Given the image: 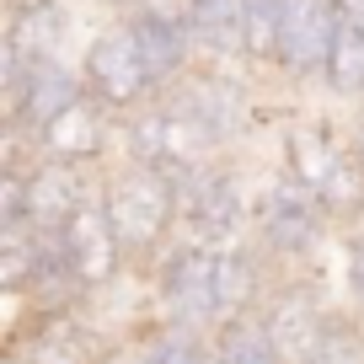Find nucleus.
I'll return each mask as SVG.
<instances>
[{"label":"nucleus","instance_id":"obj_9","mask_svg":"<svg viewBox=\"0 0 364 364\" xmlns=\"http://www.w3.org/2000/svg\"><path fill=\"white\" fill-rule=\"evenodd\" d=\"M338 38V0H284L279 6V59L273 80L284 91H311L321 86Z\"/></svg>","mask_w":364,"mask_h":364},{"label":"nucleus","instance_id":"obj_16","mask_svg":"<svg viewBox=\"0 0 364 364\" xmlns=\"http://www.w3.org/2000/svg\"><path fill=\"white\" fill-rule=\"evenodd\" d=\"M215 364H284V359H279V348H273L262 316L247 311V316L220 321L215 327Z\"/></svg>","mask_w":364,"mask_h":364},{"label":"nucleus","instance_id":"obj_22","mask_svg":"<svg viewBox=\"0 0 364 364\" xmlns=\"http://www.w3.org/2000/svg\"><path fill=\"white\" fill-rule=\"evenodd\" d=\"M97 6H102L107 16H129V11H139L145 0H97Z\"/></svg>","mask_w":364,"mask_h":364},{"label":"nucleus","instance_id":"obj_3","mask_svg":"<svg viewBox=\"0 0 364 364\" xmlns=\"http://www.w3.org/2000/svg\"><path fill=\"white\" fill-rule=\"evenodd\" d=\"M338 236V225L327 220L321 198L311 193L300 177H289L279 161L257 171V193H252V241L262 247V257L273 262V273H306L316 268L321 247Z\"/></svg>","mask_w":364,"mask_h":364},{"label":"nucleus","instance_id":"obj_18","mask_svg":"<svg viewBox=\"0 0 364 364\" xmlns=\"http://www.w3.org/2000/svg\"><path fill=\"white\" fill-rule=\"evenodd\" d=\"M306 364H364V316L359 311H338L321 338V348Z\"/></svg>","mask_w":364,"mask_h":364},{"label":"nucleus","instance_id":"obj_13","mask_svg":"<svg viewBox=\"0 0 364 364\" xmlns=\"http://www.w3.org/2000/svg\"><path fill=\"white\" fill-rule=\"evenodd\" d=\"M75 97H86L80 59H43V65L22 70V80L0 86L6 134H38V129H43L48 118H59Z\"/></svg>","mask_w":364,"mask_h":364},{"label":"nucleus","instance_id":"obj_7","mask_svg":"<svg viewBox=\"0 0 364 364\" xmlns=\"http://www.w3.org/2000/svg\"><path fill=\"white\" fill-rule=\"evenodd\" d=\"M215 262L220 247L204 241H177L150 273V311L171 327H204L215 332Z\"/></svg>","mask_w":364,"mask_h":364},{"label":"nucleus","instance_id":"obj_17","mask_svg":"<svg viewBox=\"0 0 364 364\" xmlns=\"http://www.w3.org/2000/svg\"><path fill=\"white\" fill-rule=\"evenodd\" d=\"M247 6V70L273 80V59H279V6L284 0H241Z\"/></svg>","mask_w":364,"mask_h":364},{"label":"nucleus","instance_id":"obj_10","mask_svg":"<svg viewBox=\"0 0 364 364\" xmlns=\"http://www.w3.org/2000/svg\"><path fill=\"white\" fill-rule=\"evenodd\" d=\"M59 247H65V257H70V273H75L86 306H97V300L113 295L124 279H134L129 262H124V247H118V236H113V220H107V209H102V193H91L86 204L59 225Z\"/></svg>","mask_w":364,"mask_h":364},{"label":"nucleus","instance_id":"obj_12","mask_svg":"<svg viewBox=\"0 0 364 364\" xmlns=\"http://www.w3.org/2000/svg\"><path fill=\"white\" fill-rule=\"evenodd\" d=\"M27 145L48 161H70V166H91L102 171L118 156V118L107 113L97 97H75L59 118H48L38 134H27Z\"/></svg>","mask_w":364,"mask_h":364},{"label":"nucleus","instance_id":"obj_21","mask_svg":"<svg viewBox=\"0 0 364 364\" xmlns=\"http://www.w3.org/2000/svg\"><path fill=\"white\" fill-rule=\"evenodd\" d=\"M348 139H353V150H359V161H364V107H353V118H348Z\"/></svg>","mask_w":364,"mask_h":364},{"label":"nucleus","instance_id":"obj_1","mask_svg":"<svg viewBox=\"0 0 364 364\" xmlns=\"http://www.w3.org/2000/svg\"><path fill=\"white\" fill-rule=\"evenodd\" d=\"M97 193L102 209L113 220V236L124 247V262L139 284H150L156 262L177 247L182 236V198H177V177L139 156L118 150L102 171H97Z\"/></svg>","mask_w":364,"mask_h":364},{"label":"nucleus","instance_id":"obj_2","mask_svg":"<svg viewBox=\"0 0 364 364\" xmlns=\"http://www.w3.org/2000/svg\"><path fill=\"white\" fill-rule=\"evenodd\" d=\"M273 161L321 198L338 236L364 225V161L343 124H332L321 113H289L279 124V156Z\"/></svg>","mask_w":364,"mask_h":364},{"label":"nucleus","instance_id":"obj_14","mask_svg":"<svg viewBox=\"0 0 364 364\" xmlns=\"http://www.w3.org/2000/svg\"><path fill=\"white\" fill-rule=\"evenodd\" d=\"M182 11L198 38V54L247 70V6L241 0H182Z\"/></svg>","mask_w":364,"mask_h":364},{"label":"nucleus","instance_id":"obj_15","mask_svg":"<svg viewBox=\"0 0 364 364\" xmlns=\"http://www.w3.org/2000/svg\"><path fill=\"white\" fill-rule=\"evenodd\" d=\"M321 91H327L332 102H343V107H364V33L338 27L327 75H321Z\"/></svg>","mask_w":364,"mask_h":364},{"label":"nucleus","instance_id":"obj_20","mask_svg":"<svg viewBox=\"0 0 364 364\" xmlns=\"http://www.w3.org/2000/svg\"><path fill=\"white\" fill-rule=\"evenodd\" d=\"M338 27L364 33V0H338Z\"/></svg>","mask_w":364,"mask_h":364},{"label":"nucleus","instance_id":"obj_4","mask_svg":"<svg viewBox=\"0 0 364 364\" xmlns=\"http://www.w3.org/2000/svg\"><path fill=\"white\" fill-rule=\"evenodd\" d=\"M252 193H257V177L241 161V150L177 177V198H182V236L177 241L230 247V241L252 236Z\"/></svg>","mask_w":364,"mask_h":364},{"label":"nucleus","instance_id":"obj_8","mask_svg":"<svg viewBox=\"0 0 364 364\" xmlns=\"http://www.w3.org/2000/svg\"><path fill=\"white\" fill-rule=\"evenodd\" d=\"M129 343L107 338L86 311H65V316H43L27 327L6 332L0 364H113Z\"/></svg>","mask_w":364,"mask_h":364},{"label":"nucleus","instance_id":"obj_19","mask_svg":"<svg viewBox=\"0 0 364 364\" xmlns=\"http://www.w3.org/2000/svg\"><path fill=\"white\" fill-rule=\"evenodd\" d=\"M343 289H348V311L364 316V230L343 236Z\"/></svg>","mask_w":364,"mask_h":364},{"label":"nucleus","instance_id":"obj_5","mask_svg":"<svg viewBox=\"0 0 364 364\" xmlns=\"http://www.w3.org/2000/svg\"><path fill=\"white\" fill-rule=\"evenodd\" d=\"M80 75H86V91L118 118V124L161 97V86H156V75H150V65H145V48H139L129 16H107V22L91 33V43L80 48Z\"/></svg>","mask_w":364,"mask_h":364},{"label":"nucleus","instance_id":"obj_6","mask_svg":"<svg viewBox=\"0 0 364 364\" xmlns=\"http://www.w3.org/2000/svg\"><path fill=\"white\" fill-rule=\"evenodd\" d=\"M338 311L343 306L316 284V268H306V273H273V284H268V295H262L257 316H262V327H268L279 359L284 364H306L311 353L321 348V338H327V327H332Z\"/></svg>","mask_w":364,"mask_h":364},{"label":"nucleus","instance_id":"obj_11","mask_svg":"<svg viewBox=\"0 0 364 364\" xmlns=\"http://www.w3.org/2000/svg\"><path fill=\"white\" fill-rule=\"evenodd\" d=\"M70 16L65 0H6V33H0V86L22 80V70L43 59H70Z\"/></svg>","mask_w":364,"mask_h":364}]
</instances>
